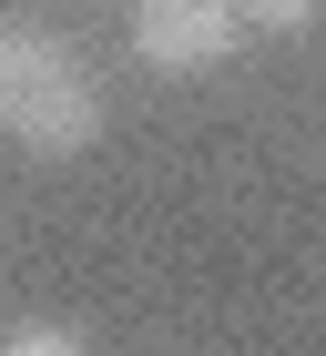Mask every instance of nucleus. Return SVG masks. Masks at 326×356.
Listing matches in <instances>:
<instances>
[{"mask_svg": "<svg viewBox=\"0 0 326 356\" xmlns=\"http://www.w3.org/2000/svg\"><path fill=\"white\" fill-rule=\"evenodd\" d=\"M244 41V10L235 0H133V51L143 72H215V61H235Z\"/></svg>", "mask_w": 326, "mask_h": 356, "instance_id": "obj_2", "label": "nucleus"}, {"mask_svg": "<svg viewBox=\"0 0 326 356\" xmlns=\"http://www.w3.org/2000/svg\"><path fill=\"white\" fill-rule=\"evenodd\" d=\"M235 10H244L255 31H306V21L326 10V0H235Z\"/></svg>", "mask_w": 326, "mask_h": 356, "instance_id": "obj_3", "label": "nucleus"}, {"mask_svg": "<svg viewBox=\"0 0 326 356\" xmlns=\"http://www.w3.org/2000/svg\"><path fill=\"white\" fill-rule=\"evenodd\" d=\"M0 356H92V346H82L72 326H21V336H10Z\"/></svg>", "mask_w": 326, "mask_h": 356, "instance_id": "obj_4", "label": "nucleus"}, {"mask_svg": "<svg viewBox=\"0 0 326 356\" xmlns=\"http://www.w3.org/2000/svg\"><path fill=\"white\" fill-rule=\"evenodd\" d=\"M0 41H10V31H0Z\"/></svg>", "mask_w": 326, "mask_h": 356, "instance_id": "obj_5", "label": "nucleus"}, {"mask_svg": "<svg viewBox=\"0 0 326 356\" xmlns=\"http://www.w3.org/2000/svg\"><path fill=\"white\" fill-rule=\"evenodd\" d=\"M0 133L21 153H92L102 133V82L61 31H10L0 41Z\"/></svg>", "mask_w": 326, "mask_h": 356, "instance_id": "obj_1", "label": "nucleus"}]
</instances>
